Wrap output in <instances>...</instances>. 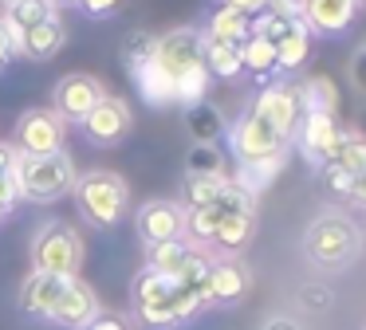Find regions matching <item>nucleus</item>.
<instances>
[{"instance_id":"f257e3e1","label":"nucleus","mask_w":366,"mask_h":330,"mask_svg":"<svg viewBox=\"0 0 366 330\" xmlns=\"http://www.w3.org/2000/svg\"><path fill=\"white\" fill-rule=\"evenodd\" d=\"M154 67L169 79L174 86V102L189 106L201 102L209 91V71H205V55H201V31L197 28H174L166 36H158L154 47Z\"/></svg>"},{"instance_id":"f03ea898","label":"nucleus","mask_w":366,"mask_h":330,"mask_svg":"<svg viewBox=\"0 0 366 330\" xmlns=\"http://www.w3.org/2000/svg\"><path fill=\"white\" fill-rule=\"evenodd\" d=\"M358 251H362V232L342 212H319L303 228V256L319 271H339V267L355 264Z\"/></svg>"},{"instance_id":"7ed1b4c3","label":"nucleus","mask_w":366,"mask_h":330,"mask_svg":"<svg viewBox=\"0 0 366 330\" xmlns=\"http://www.w3.org/2000/svg\"><path fill=\"white\" fill-rule=\"evenodd\" d=\"M75 161L67 154H48V157H28L16 154L12 161V181L20 189V201H36V204H48L59 201L75 189Z\"/></svg>"},{"instance_id":"20e7f679","label":"nucleus","mask_w":366,"mask_h":330,"mask_svg":"<svg viewBox=\"0 0 366 330\" xmlns=\"http://www.w3.org/2000/svg\"><path fill=\"white\" fill-rule=\"evenodd\" d=\"M75 204H79L83 220L95 228H114L130 209V193H127V181L111 169H91L75 177Z\"/></svg>"},{"instance_id":"39448f33","label":"nucleus","mask_w":366,"mask_h":330,"mask_svg":"<svg viewBox=\"0 0 366 330\" xmlns=\"http://www.w3.org/2000/svg\"><path fill=\"white\" fill-rule=\"evenodd\" d=\"M83 267V240L71 224L48 220L32 236V271L56 275V279H79Z\"/></svg>"},{"instance_id":"423d86ee","label":"nucleus","mask_w":366,"mask_h":330,"mask_svg":"<svg viewBox=\"0 0 366 330\" xmlns=\"http://www.w3.org/2000/svg\"><path fill=\"white\" fill-rule=\"evenodd\" d=\"M287 146L292 141L268 118L256 114L252 106L229 126V149L237 157V165H260V161H272V157H287Z\"/></svg>"},{"instance_id":"0eeeda50","label":"nucleus","mask_w":366,"mask_h":330,"mask_svg":"<svg viewBox=\"0 0 366 330\" xmlns=\"http://www.w3.org/2000/svg\"><path fill=\"white\" fill-rule=\"evenodd\" d=\"M130 295H134V319L142 322V326H150V330L182 326V319H177V311H174V279H166V275L146 267V271L134 275Z\"/></svg>"},{"instance_id":"6e6552de","label":"nucleus","mask_w":366,"mask_h":330,"mask_svg":"<svg viewBox=\"0 0 366 330\" xmlns=\"http://www.w3.org/2000/svg\"><path fill=\"white\" fill-rule=\"evenodd\" d=\"M64 130L59 114L51 106H32L16 118L12 130V149L28 157H48V154H64Z\"/></svg>"},{"instance_id":"1a4fd4ad","label":"nucleus","mask_w":366,"mask_h":330,"mask_svg":"<svg viewBox=\"0 0 366 330\" xmlns=\"http://www.w3.org/2000/svg\"><path fill=\"white\" fill-rule=\"evenodd\" d=\"M103 99H107V86L99 83L95 75H87V71H67V75L56 83V91H51V110L59 114L64 126L67 122L79 126Z\"/></svg>"},{"instance_id":"9d476101","label":"nucleus","mask_w":366,"mask_h":330,"mask_svg":"<svg viewBox=\"0 0 366 330\" xmlns=\"http://www.w3.org/2000/svg\"><path fill=\"white\" fill-rule=\"evenodd\" d=\"M292 138H295V146H300V154L319 169V165H327L335 154H339V146H342V138H347V130L335 122V114H323V110H307V114L300 118V126H295Z\"/></svg>"},{"instance_id":"9b49d317","label":"nucleus","mask_w":366,"mask_h":330,"mask_svg":"<svg viewBox=\"0 0 366 330\" xmlns=\"http://www.w3.org/2000/svg\"><path fill=\"white\" fill-rule=\"evenodd\" d=\"M130 126H134V114H130V102L119 99V94H107L95 110L79 122L83 138L91 146H103V149H114L130 138Z\"/></svg>"},{"instance_id":"f8f14e48","label":"nucleus","mask_w":366,"mask_h":330,"mask_svg":"<svg viewBox=\"0 0 366 330\" xmlns=\"http://www.w3.org/2000/svg\"><path fill=\"white\" fill-rule=\"evenodd\" d=\"M248 291H252V271L240 256H224L209 264V279H205L209 306H237Z\"/></svg>"},{"instance_id":"ddd939ff","label":"nucleus","mask_w":366,"mask_h":330,"mask_svg":"<svg viewBox=\"0 0 366 330\" xmlns=\"http://www.w3.org/2000/svg\"><path fill=\"white\" fill-rule=\"evenodd\" d=\"M252 110H256L260 118H268V122L276 126V130L284 134L287 141H292L295 126H300V118H303L300 86H295V83H268L260 94H256Z\"/></svg>"},{"instance_id":"4468645a","label":"nucleus","mask_w":366,"mask_h":330,"mask_svg":"<svg viewBox=\"0 0 366 330\" xmlns=\"http://www.w3.org/2000/svg\"><path fill=\"white\" fill-rule=\"evenodd\" d=\"M134 228H138V236L146 240V248L166 244V240H182L185 236V209L177 201H162V196H154V201H146L142 209H138Z\"/></svg>"},{"instance_id":"2eb2a0df","label":"nucleus","mask_w":366,"mask_h":330,"mask_svg":"<svg viewBox=\"0 0 366 330\" xmlns=\"http://www.w3.org/2000/svg\"><path fill=\"white\" fill-rule=\"evenodd\" d=\"M358 0H300V24L311 36L335 39L355 24Z\"/></svg>"},{"instance_id":"dca6fc26","label":"nucleus","mask_w":366,"mask_h":330,"mask_svg":"<svg viewBox=\"0 0 366 330\" xmlns=\"http://www.w3.org/2000/svg\"><path fill=\"white\" fill-rule=\"evenodd\" d=\"M95 311H99L95 287L83 283V279H67L64 291H59V299H56V306H51V314H48V322H56V326H64V330H83L95 319Z\"/></svg>"},{"instance_id":"f3484780","label":"nucleus","mask_w":366,"mask_h":330,"mask_svg":"<svg viewBox=\"0 0 366 330\" xmlns=\"http://www.w3.org/2000/svg\"><path fill=\"white\" fill-rule=\"evenodd\" d=\"M182 126L189 134L193 146H217V141L229 134V122H224V110L217 102L201 99V102H189L182 106Z\"/></svg>"},{"instance_id":"a211bd4d","label":"nucleus","mask_w":366,"mask_h":330,"mask_svg":"<svg viewBox=\"0 0 366 330\" xmlns=\"http://www.w3.org/2000/svg\"><path fill=\"white\" fill-rule=\"evenodd\" d=\"M12 44H16V55H24V59L48 63V59H56V55L64 51L67 31H64V24H59V20H48V24H36V28L16 31Z\"/></svg>"},{"instance_id":"6ab92c4d","label":"nucleus","mask_w":366,"mask_h":330,"mask_svg":"<svg viewBox=\"0 0 366 330\" xmlns=\"http://www.w3.org/2000/svg\"><path fill=\"white\" fill-rule=\"evenodd\" d=\"M67 279H56V275H44V271H32L24 283H20L16 291V306L20 314H28V319H48L51 306H56L59 291H64Z\"/></svg>"},{"instance_id":"aec40b11","label":"nucleus","mask_w":366,"mask_h":330,"mask_svg":"<svg viewBox=\"0 0 366 330\" xmlns=\"http://www.w3.org/2000/svg\"><path fill=\"white\" fill-rule=\"evenodd\" d=\"M201 36L217 39V44H229V47H240L248 36H252V20H248L244 12H237V8H229V4L217 0V4L209 8V16H205V31H201Z\"/></svg>"},{"instance_id":"412c9836","label":"nucleus","mask_w":366,"mask_h":330,"mask_svg":"<svg viewBox=\"0 0 366 330\" xmlns=\"http://www.w3.org/2000/svg\"><path fill=\"white\" fill-rule=\"evenodd\" d=\"M252 236H256V216H252V212H221V216H217L213 244H217V248H224L229 256L244 251L248 244H252Z\"/></svg>"},{"instance_id":"4be33fe9","label":"nucleus","mask_w":366,"mask_h":330,"mask_svg":"<svg viewBox=\"0 0 366 330\" xmlns=\"http://www.w3.org/2000/svg\"><path fill=\"white\" fill-rule=\"evenodd\" d=\"M307 59H311V31L295 20L292 28H287V36L276 44V71L292 75V71H300Z\"/></svg>"},{"instance_id":"5701e85b","label":"nucleus","mask_w":366,"mask_h":330,"mask_svg":"<svg viewBox=\"0 0 366 330\" xmlns=\"http://www.w3.org/2000/svg\"><path fill=\"white\" fill-rule=\"evenodd\" d=\"M4 28H9V36H16V31L24 28H36V24H48V20H59V8L51 4V0H20V4L4 8Z\"/></svg>"},{"instance_id":"b1692460","label":"nucleus","mask_w":366,"mask_h":330,"mask_svg":"<svg viewBox=\"0 0 366 330\" xmlns=\"http://www.w3.org/2000/svg\"><path fill=\"white\" fill-rule=\"evenodd\" d=\"M201 55H205L209 79H224V83H232L237 75H244V71H240V51H237V47L217 44V39L201 36Z\"/></svg>"},{"instance_id":"393cba45","label":"nucleus","mask_w":366,"mask_h":330,"mask_svg":"<svg viewBox=\"0 0 366 330\" xmlns=\"http://www.w3.org/2000/svg\"><path fill=\"white\" fill-rule=\"evenodd\" d=\"M154 47H158V36H154V31H146V28H134V31H127V36H122L119 51H122V67H127L130 79H134L138 71L154 59Z\"/></svg>"},{"instance_id":"a878e982","label":"nucleus","mask_w":366,"mask_h":330,"mask_svg":"<svg viewBox=\"0 0 366 330\" xmlns=\"http://www.w3.org/2000/svg\"><path fill=\"white\" fill-rule=\"evenodd\" d=\"M237 51H240V71H248V75H256V79H272V75H276V47H272L268 39L248 36Z\"/></svg>"},{"instance_id":"bb28decb","label":"nucleus","mask_w":366,"mask_h":330,"mask_svg":"<svg viewBox=\"0 0 366 330\" xmlns=\"http://www.w3.org/2000/svg\"><path fill=\"white\" fill-rule=\"evenodd\" d=\"M193 244L189 240H166V244H154V248H146V267L158 275H166V279H177V271H182L185 256H189Z\"/></svg>"},{"instance_id":"cd10ccee","label":"nucleus","mask_w":366,"mask_h":330,"mask_svg":"<svg viewBox=\"0 0 366 330\" xmlns=\"http://www.w3.org/2000/svg\"><path fill=\"white\" fill-rule=\"evenodd\" d=\"M185 177H224V149L189 146L185 149Z\"/></svg>"},{"instance_id":"c85d7f7f","label":"nucleus","mask_w":366,"mask_h":330,"mask_svg":"<svg viewBox=\"0 0 366 330\" xmlns=\"http://www.w3.org/2000/svg\"><path fill=\"white\" fill-rule=\"evenodd\" d=\"M224 177H185L182 181V209H213L221 196Z\"/></svg>"},{"instance_id":"c756f323","label":"nucleus","mask_w":366,"mask_h":330,"mask_svg":"<svg viewBox=\"0 0 366 330\" xmlns=\"http://www.w3.org/2000/svg\"><path fill=\"white\" fill-rule=\"evenodd\" d=\"M284 169V157H272V161H260V165H237V185L244 189V193H252V196H260L264 189L276 181V173Z\"/></svg>"},{"instance_id":"7c9ffc66","label":"nucleus","mask_w":366,"mask_h":330,"mask_svg":"<svg viewBox=\"0 0 366 330\" xmlns=\"http://www.w3.org/2000/svg\"><path fill=\"white\" fill-rule=\"evenodd\" d=\"M295 86H300L303 114H307V110L335 114V86H331V79H327V75H311V79H303V83H295Z\"/></svg>"},{"instance_id":"2f4dec72","label":"nucleus","mask_w":366,"mask_h":330,"mask_svg":"<svg viewBox=\"0 0 366 330\" xmlns=\"http://www.w3.org/2000/svg\"><path fill=\"white\" fill-rule=\"evenodd\" d=\"M331 161H339L342 169L350 173V177H358V173L366 169V138H358V134H350V130H347V138H342L339 154H335Z\"/></svg>"},{"instance_id":"473e14b6","label":"nucleus","mask_w":366,"mask_h":330,"mask_svg":"<svg viewBox=\"0 0 366 330\" xmlns=\"http://www.w3.org/2000/svg\"><path fill=\"white\" fill-rule=\"evenodd\" d=\"M213 209H221V212H252V216H256V196H252V193H244V189H240L237 181L224 177L221 196H217Z\"/></svg>"},{"instance_id":"72a5a7b5","label":"nucleus","mask_w":366,"mask_h":330,"mask_svg":"<svg viewBox=\"0 0 366 330\" xmlns=\"http://www.w3.org/2000/svg\"><path fill=\"white\" fill-rule=\"evenodd\" d=\"M221 209H185V232L189 240H213V228Z\"/></svg>"},{"instance_id":"f704fd0d","label":"nucleus","mask_w":366,"mask_h":330,"mask_svg":"<svg viewBox=\"0 0 366 330\" xmlns=\"http://www.w3.org/2000/svg\"><path fill=\"white\" fill-rule=\"evenodd\" d=\"M319 177H323V185L331 189V193H339V196H350V173L342 169L339 161H327V165H319Z\"/></svg>"},{"instance_id":"c9c22d12","label":"nucleus","mask_w":366,"mask_h":330,"mask_svg":"<svg viewBox=\"0 0 366 330\" xmlns=\"http://www.w3.org/2000/svg\"><path fill=\"white\" fill-rule=\"evenodd\" d=\"M122 4H127V0H79L75 8H79L83 16H91V20H107V16H114Z\"/></svg>"},{"instance_id":"e433bc0d","label":"nucleus","mask_w":366,"mask_h":330,"mask_svg":"<svg viewBox=\"0 0 366 330\" xmlns=\"http://www.w3.org/2000/svg\"><path fill=\"white\" fill-rule=\"evenodd\" d=\"M83 330H130V322H127V314H119V311H103V306H99L95 319H91Z\"/></svg>"},{"instance_id":"4c0bfd02","label":"nucleus","mask_w":366,"mask_h":330,"mask_svg":"<svg viewBox=\"0 0 366 330\" xmlns=\"http://www.w3.org/2000/svg\"><path fill=\"white\" fill-rule=\"evenodd\" d=\"M0 204H4L9 212H16V204H20V189H16V181H12V173L0 177Z\"/></svg>"},{"instance_id":"58836bf2","label":"nucleus","mask_w":366,"mask_h":330,"mask_svg":"<svg viewBox=\"0 0 366 330\" xmlns=\"http://www.w3.org/2000/svg\"><path fill=\"white\" fill-rule=\"evenodd\" d=\"M12 59H16V44H12L9 28H4V20H0V71H9Z\"/></svg>"},{"instance_id":"ea45409f","label":"nucleus","mask_w":366,"mask_h":330,"mask_svg":"<svg viewBox=\"0 0 366 330\" xmlns=\"http://www.w3.org/2000/svg\"><path fill=\"white\" fill-rule=\"evenodd\" d=\"M221 4H229V8H237V12H244L248 20L252 16H260L264 8H268V0H221Z\"/></svg>"},{"instance_id":"a19ab883","label":"nucleus","mask_w":366,"mask_h":330,"mask_svg":"<svg viewBox=\"0 0 366 330\" xmlns=\"http://www.w3.org/2000/svg\"><path fill=\"white\" fill-rule=\"evenodd\" d=\"M350 75H355L358 91L366 94V47H362V51H355V63H350Z\"/></svg>"},{"instance_id":"79ce46f5","label":"nucleus","mask_w":366,"mask_h":330,"mask_svg":"<svg viewBox=\"0 0 366 330\" xmlns=\"http://www.w3.org/2000/svg\"><path fill=\"white\" fill-rule=\"evenodd\" d=\"M350 201H355V204H362V209H366V169L358 173L355 181H350Z\"/></svg>"},{"instance_id":"37998d69","label":"nucleus","mask_w":366,"mask_h":330,"mask_svg":"<svg viewBox=\"0 0 366 330\" xmlns=\"http://www.w3.org/2000/svg\"><path fill=\"white\" fill-rule=\"evenodd\" d=\"M12 161H16V149H12L9 141H0V177L12 173Z\"/></svg>"},{"instance_id":"c03bdc74","label":"nucleus","mask_w":366,"mask_h":330,"mask_svg":"<svg viewBox=\"0 0 366 330\" xmlns=\"http://www.w3.org/2000/svg\"><path fill=\"white\" fill-rule=\"evenodd\" d=\"M264 330H303V326L295 319H287V314H276V319L264 322Z\"/></svg>"},{"instance_id":"a18cd8bd","label":"nucleus","mask_w":366,"mask_h":330,"mask_svg":"<svg viewBox=\"0 0 366 330\" xmlns=\"http://www.w3.org/2000/svg\"><path fill=\"white\" fill-rule=\"evenodd\" d=\"M9 216H12V212L4 209V204H0V224H4V220H9Z\"/></svg>"},{"instance_id":"49530a36","label":"nucleus","mask_w":366,"mask_h":330,"mask_svg":"<svg viewBox=\"0 0 366 330\" xmlns=\"http://www.w3.org/2000/svg\"><path fill=\"white\" fill-rule=\"evenodd\" d=\"M51 4H56V8H59V4H79V0H51Z\"/></svg>"},{"instance_id":"de8ad7c7","label":"nucleus","mask_w":366,"mask_h":330,"mask_svg":"<svg viewBox=\"0 0 366 330\" xmlns=\"http://www.w3.org/2000/svg\"><path fill=\"white\" fill-rule=\"evenodd\" d=\"M12 4H20V0H0V8H12Z\"/></svg>"}]
</instances>
